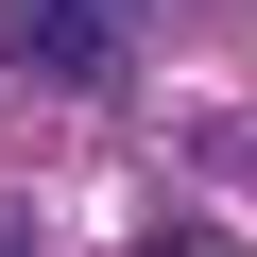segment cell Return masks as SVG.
Instances as JSON below:
<instances>
[{
  "mask_svg": "<svg viewBox=\"0 0 257 257\" xmlns=\"http://www.w3.org/2000/svg\"><path fill=\"white\" fill-rule=\"evenodd\" d=\"M138 257H240V240H223V223H155Z\"/></svg>",
  "mask_w": 257,
  "mask_h": 257,
  "instance_id": "7a4b0ae2",
  "label": "cell"
},
{
  "mask_svg": "<svg viewBox=\"0 0 257 257\" xmlns=\"http://www.w3.org/2000/svg\"><path fill=\"white\" fill-rule=\"evenodd\" d=\"M0 69H35V86H120V18H103V0H0Z\"/></svg>",
  "mask_w": 257,
  "mask_h": 257,
  "instance_id": "6da1fadb",
  "label": "cell"
},
{
  "mask_svg": "<svg viewBox=\"0 0 257 257\" xmlns=\"http://www.w3.org/2000/svg\"><path fill=\"white\" fill-rule=\"evenodd\" d=\"M103 18H120V0H103Z\"/></svg>",
  "mask_w": 257,
  "mask_h": 257,
  "instance_id": "3957f363",
  "label": "cell"
}]
</instances>
